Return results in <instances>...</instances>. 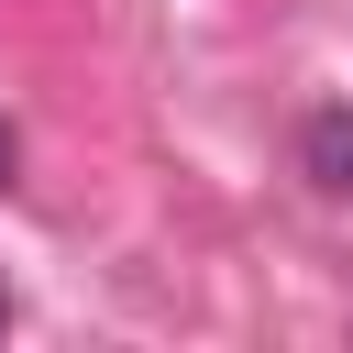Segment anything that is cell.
Returning a JSON list of instances; mask_svg holds the SVG:
<instances>
[{"instance_id":"cell-3","label":"cell","mask_w":353,"mask_h":353,"mask_svg":"<svg viewBox=\"0 0 353 353\" xmlns=\"http://www.w3.org/2000/svg\"><path fill=\"white\" fill-rule=\"evenodd\" d=\"M0 331H11V287H0Z\"/></svg>"},{"instance_id":"cell-1","label":"cell","mask_w":353,"mask_h":353,"mask_svg":"<svg viewBox=\"0 0 353 353\" xmlns=\"http://www.w3.org/2000/svg\"><path fill=\"white\" fill-rule=\"evenodd\" d=\"M298 165L320 199H353V110H309L298 121Z\"/></svg>"},{"instance_id":"cell-2","label":"cell","mask_w":353,"mask_h":353,"mask_svg":"<svg viewBox=\"0 0 353 353\" xmlns=\"http://www.w3.org/2000/svg\"><path fill=\"white\" fill-rule=\"evenodd\" d=\"M0 188H11V121H0Z\"/></svg>"}]
</instances>
